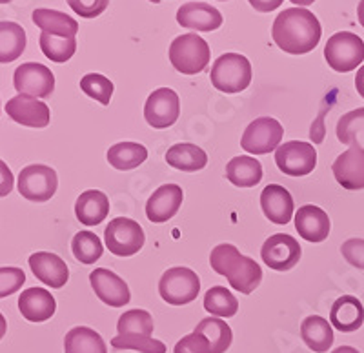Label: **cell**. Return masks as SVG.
<instances>
[{
    "mask_svg": "<svg viewBox=\"0 0 364 353\" xmlns=\"http://www.w3.org/2000/svg\"><path fill=\"white\" fill-rule=\"evenodd\" d=\"M323 35L321 22L306 8H290L279 13L272 28V37L282 51L304 55L315 50Z\"/></svg>",
    "mask_w": 364,
    "mask_h": 353,
    "instance_id": "1",
    "label": "cell"
},
{
    "mask_svg": "<svg viewBox=\"0 0 364 353\" xmlns=\"http://www.w3.org/2000/svg\"><path fill=\"white\" fill-rule=\"evenodd\" d=\"M210 79L215 89L228 95L245 92L252 84V64L245 55H220L211 66Z\"/></svg>",
    "mask_w": 364,
    "mask_h": 353,
    "instance_id": "2",
    "label": "cell"
},
{
    "mask_svg": "<svg viewBox=\"0 0 364 353\" xmlns=\"http://www.w3.org/2000/svg\"><path fill=\"white\" fill-rule=\"evenodd\" d=\"M211 50L200 35L188 33L175 38L170 46V63L182 75H197L210 64Z\"/></svg>",
    "mask_w": 364,
    "mask_h": 353,
    "instance_id": "3",
    "label": "cell"
},
{
    "mask_svg": "<svg viewBox=\"0 0 364 353\" xmlns=\"http://www.w3.org/2000/svg\"><path fill=\"white\" fill-rule=\"evenodd\" d=\"M324 58L328 66L339 73L357 70L364 63V42L359 35L339 31L328 38L324 46Z\"/></svg>",
    "mask_w": 364,
    "mask_h": 353,
    "instance_id": "4",
    "label": "cell"
},
{
    "mask_svg": "<svg viewBox=\"0 0 364 353\" xmlns=\"http://www.w3.org/2000/svg\"><path fill=\"white\" fill-rule=\"evenodd\" d=\"M200 291V278L193 270L175 266L166 270L159 281V293L162 300L171 306H184L197 299Z\"/></svg>",
    "mask_w": 364,
    "mask_h": 353,
    "instance_id": "5",
    "label": "cell"
},
{
    "mask_svg": "<svg viewBox=\"0 0 364 353\" xmlns=\"http://www.w3.org/2000/svg\"><path fill=\"white\" fill-rule=\"evenodd\" d=\"M104 241L109 254L117 257H132L139 254L146 242L142 226L128 217H117L104 229Z\"/></svg>",
    "mask_w": 364,
    "mask_h": 353,
    "instance_id": "6",
    "label": "cell"
},
{
    "mask_svg": "<svg viewBox=\"0 0 364 353\" xmlns=\"http://www.w3.org/2000/svg\"><path fill=\"white\" fill-rule=\"evenodd\" d=\"M284 137V128L277 119L272 116H259L253 122H250L245 129L240 146L242 150L252 155H266L269 151H275L281 146Z\"/></svg>",
    "mask_w": 364,
    "mask_h": 353,
    "instance_id": "7",
    "label": "cell"
},
{
    "mask_svg": "<svg viewBox=\"0 0 364 353\" xmlns=\"http://www.w3.org/2000/svg\"><path fill=\"white\" fill-rule=\"evenodd\" d=\"M57 171L44 164L26 166L18 175V193L31 202H46L57 193Z\"/></svg>",
    "mask_w": 364,
    "mask_h": 353,
    "instance_id": "8",
    "label": "cell"
},
{
    "mask_svg": "<svg viewBox=\"0 0 364 353\" xmlns=\"http://www.w3.org/2000/svg\"><path fill=\"white\" fill-rule=\"evenodd\" d=\"M275 164L284 175L304 177L317 166V151L310 142H284L275 150Z\"/></svg>",
    "mask_w": 364,
    "mask_h": 353,
    "instance_id": "9",
    "label": "cell"
},
{
    "mask_svg": "<svg viewBox=\"0 0 364 353\" xmlns=\"http://www.w3.org/2000/svg\"><path fill=\"white\" fill-rule=\"evenodd\" d=\"M13 86L18 92V95L48 99L55 92V75L44 64L26 63L15 70Z\"/></svg>",
    "mask_w": 364,
    "mask_h": 353,
    "instance_id": "10",
    "label": "cell"
},
{
    "mask_svg": "<svg viewBox=\"0 0 364 353\" xmlns=\"http://www.w3.org/2000/svg\"><path fill=\"white\" fill-rule=\"evenodd\" d=\"M181 115V100L171 87H159L149 93L144 104V119L151 128L166 129L173 126Z\"/></svg>",
    "mask_w": 364,
    "mask_h": 353,
    "instance_id": "11",
    "label": "cell"
},
{
    "mask_svg": "<svg viewBox=\"0 0 364 353\" xmlns=\"http://www.w3.org/2000/svg\"><path fill=\"white\" fill-rule=\"evenodd\" d=\"M302 248L297 239L286 233H275L266 239L261 248V257L266 266L275 271H288L301 261Z\"/></svg>",
    "mask_w": 364,
    "mask_h": 353,
    "instance_id": "12",
    "label": "cell"
},
{
    "mask_svg": "<svg viewBox=\"0 0 364 353\" xmlns=\"http://www.w3.org/2000/svg\"><path fill=\"white\" fill-rule=\"evenodd\" d=\"M337 183L350 191L364 190V148L359 142H353L344 153L336 158L331 166Z\"/></svg>",
    "mask_w": 364,
    "mask_h": 353,
    "instance_id": "13",
    "label": "cell"
},
{
    "mask_svg": "<svg viewBox=\"0 0 364 353\" xmlns=\"http://www.w3.org/2000/svg\"><path fill=\"white\" fill-rule=\"evenodd\" d=\"M90 283L95 295L108 306L122 308L132 300V293H129V288L124 283V278H120L112 270L97 268L90 273Z\"/></svg>",
    "mask_w": 364,
    "mask_h": 353,
    "instance_id": "14",
    "label": "cell"
},
{
    "mask_svg": "<svg viewBox=\"0 0 364 353\" xmlns=\"http://www.w3.org/2000/svg\"><path fill=\"white\" fill-rule=\"evenodd\" d=\"M6 113L11 116L13 122L28 128H46L51 121L50 108L41 99L28 95H17L8 100Z\"/></svg>",
    "mask_w": 364,
    "mask_h": 353,
    "instance_id": "15",
    "label": "cell"
},
{
    "mask_svg": "<svg viewBox=\"0 0 364 353\" xmlns=\"http://www.w3.org/2000/svg\"><path fill=\"white\" fill-rule=\"evenodd\" d=\"M182 200H184V191L177 184H164L154 191V195L149 197L146 202V217L154 224H162L168 222L177 215L181 210Z\"/></svg>",
    "mask_w": 364,
    "mask_h": 353,
    "instance_id": "16",
    "label": "cell"
},
{
    "mask_svg": "<svg viewBox=\"0 0 364 353\" xmlns=\"http://www.w3.org/2000/svg\"><path fill=\"white\" fill-rule=\"evenodd\" d=\"M224 277L228 278V283L233 290L250 295L262 283V268L253 259L240 255L239 251V254L233 255V259L228 264Z\"/></svg>",
    "mask_w": 364,
    "mask_h": 353,
    "instance_id": "17",
    "label": "cell"
},
{
    "mask_svg": "<svg viewBox=\"0 0 364 353\" xmlns=\"http://www.w3.org/2000/svg\"><path fill=\"white\" fill-rule=\"evenodd\" d=\"M295 229L301 235V239L308 242H323L330 235L331 222L328 213L318 206L306 204L301 206L295 213Z\"/></svg>",
    "mask_w": 364,
    "mask_h": 353,
    "instance_id": "18",
    "label": "cell"
},
{
    "mask_svg": "<svg viewBox=\"0 0 364 353\" xmlns=\"http://www.w3.org/2000/svg\"><path fill=\"white\" fill-rule=\"evenodd\" d=\"M261 208L269 222L284 226L294 217V197L281 184H269L261 193Z\"/></svg>",
    "mask_w": 364,
    "mask_h": 353,
    "instance_id": "19",
    "label": "cell"
},
{
    "mask_svg": "<svg viewBox=\"0 0 364 353\" xmlns=\"http://www.w3.org/2000/svg\"><path fill=\"white\" fill-rule=\"evenodd\" d=\"M178 26L193 31H215L223 24V15L206 2H186L177 11Z\"/></svg>",
    "mask_w": 364,
    "mask_h": 353,
    "instance_id": "20",
    "label": "cell"
},
{
    "mask_svg": "<svg viewBox=\"0 0 364 353\" xmlns=\"http://www.w3.org/2000/svg\"><path fill=\"white\" fill-rule=\"evenodd\" d=\"M29 268L41 283L55 288V290L63 288L70 278V270H68L66 262L58 255L50 254V251H37V254L31 255Z\"/></svg>",
    "mask_w": 364,
    "mask_h": 353,
    "instance_id": "21",
    "label": "cell"
},
{
    "mask_svg": "<svg viewBox=\"0 0 364 353\" xmlns=\"http://www.w3.org/2000/svg\"><path fill=\"white\" fill-rule=\"evenodd\" d=\"M18 310L29 322H44L55 315L57 303L55 297L44 288H28L18 297Z\"/></svg>",
    "mask_w": 364,
    "mask_h": 353,
    "instance_id": "22",
    "label": "cell"
},
{
    "mask_svg": "<svg viewBox=\"0 0 364 353\" xmlns=\"http://www.w3.org/2000/svg\"><path fill=\"white\" fill-rule=\"evenodd\" d=\"M330 325L343 333L357 332L364 325V306L357 297L343 295L333 303Z\"/></svg>",
    "mask_w": 364,
    "mask_h": 353,
    "instance_id": "23",
    "label": "cell"
},
{
    "mask_svg": "<svg viewBox=\"0 0 364 353\" xmlns=\"http://www.w3.org/2000/svg\"><path fill=\"white\" fill-rule=\"evenodd\" d=\"M109 213V199L100 190H87L80 193L75 202V215L84 226L102 224Z\"/></svg>",
    "mask_w": 364,
    "mask_h": 353,
    "instance_id": "24",
    "label": "cell"
},
{
    "mask_svg": "<svg viewBox=\"0 0 364 353\" xmlns=\"http://www.w3.org/2000/svg\"><path fill=\"white\" fill-rule=\"evenodd\" d=\"M301 337L304 344L315 353H326L336 341L333 326L321 315H310L302 320Z\"/></svg>",
    "mask_w": 364,
    "mask_h": 353,
    "instance_id": "25",
    "label": "cell"
},
{
    "mask_svg": "<svg viewBox=\"0 0 364 353\" xmlns=\"http://www.w3.org/2000/svg\"><path fill=\"white\" fill-rule=\"evenodd\" d=\"M226 179L237 188H253L262 180V164L255 157L239 155L226 164Z\"/></svg>",
    "mask_w": 364,
    "mask_h": 353,
    "instance_id": "26",
    "label": "cell"
},
{
    "mask_svg": "<svg viewBox=\"0 0 364 353\" xmlns=\"http://www.w3.org/2000/svg\"><path fill=\"white\" fill-rule=\"evenodd\" d=\"M166 163L168 166L181 171H200L206 168L208 155L203 148L190 142H181V144L171 146L166 151Z\"/></svg>",
    "mask_w": 364,
    "mask_h": 353,
    "instance_id": "27",
    "label": "cell"
},
{
    "mask_svg": "<svg viewBox=\"0 0 364 353\" xmlns=\"http://www.w3.org/2000/svg\"><path fill=\"white\" fill-rule=\"evenodd\" d=\"M33 22L42 29V33L57 35V37H75L79 31V22L57 9H35Z\"/></svg>",
    "mask_w": 364,
    "mask_h": 353,
    "instance_id": "28",
    "label": "cell"
},
{
    "mask_svg": "<svg viewBox=\"0 0 364 353\" xmlns=\"http://www.w3.org/2000/svg\"><path fill=\"white\" fill-rule=\"evenodd\" d=\"M64 353H108V346L95 330L75 326L64 337Z\"/></svg>",
    "mask_w": 364,
    "mask_h": 353,
    "instance_id": "29",
    "label": "cell"
},
{
    "mask_svg": "<svg viewBox=\"0 0 364 353\" xmlns=\"http://www.w3.org/2000/svg\"><path fill=\"white\" fill-rule=\"evenodd\" d=\"M106 158H108L109 166H113L115 170L129 171L146 163L148 150H146V146L139 144V142H119L109 148Z\"/></svg>",
    "mask_w": 364,
    "mask_h": 353,
    "instance_id": "30",
    "label": "cell"
},
{
    "mask_svg": "<svg viewBox=\"0 0 364 353\" xmlns=\"http://www.w3.org/2000/svg\"><path fill=\"white\" fill-rule=\"evenodd\" d=\"M26 50V31L17 22H0V64L17 60Z\"/></svg>",
    "mask_w": 364,
    "mask_h": 353,
    "instance_id": "31",
    "label": "cell"
},
{
    "mask_svg": "<svg viewBox=\"0 0 364 353\" xmlns=\"http://www.w3.org/2000/svg\"><path fill=\"white\" fill-rule=\"evenodd\" d=\"M193 332H199L210 341L211 353H224L233 341L232 328L219 317H206L195 326Z\"/></svg>",
    "mask_w": 364,
    "mask_h": 353,
    "instance_id": "32",
    "label": "cell"
},
{
    "mask_svg": "<svg viewBox=\"0 0 364 353\" xmlns=\"http://www.w3.org/2000/svg\"><path fill=\"white\" fill-rule=\"evenodd\" d=\"M204 308L211 317L230 319L239 312V300L224 286H213L204 295Z\"/></svg>",
    "mask_w": 364,
    "mask_h": 353,
    "instance_id": "33",
    "label": "cell"
},
{
    "mask_svg": "<svg viewBox=\"0 0 364 353\" xmlns=\"http://www.w3.org/2000/svg\"><path fill=\"white\" fill-rule=\"evenodd\" d=\"M155 328L154 317L146 310H129L119 317L117 332L128 337H151Z\"/></svg>",
    "mask_w": 364,
    "mask_h": 353,
    "instance_id": "34",
    "label": "cell"
},
{
    "mask_svg": "<svg viewBox=\"0 0 364 353\" xmlns=\"http://www.w3.org/2000/svg\"><path fill=\"white\" fill-rule=\"evenodd\" d=\"M38 42H41L42 53L50 58L51 63L57 64L68 63L77 51V38L75 37H57V35L42 33Z\"/></svg>",
    "mask_w": 364,
    "mask_h": 353,
    "instance_id": "35",
    "label": "cell"
},
{
    "mask_svg": "<svg viewBox=\"0 0 364 353\" xmlns=\"http://www.w3.org/2000/svg\"><path fill=\"white\" fill-rule=\"evenodd\" d=\"M75 259L82 264H95L104 254V246L93 232H79L71 241Z\"/></svg>",
    "mask_w": 364,
    "mask_h": 353,
    "instance_id": "36",
    "label": "cell"
},
{
    "mask_svg": "<svg viewBox=\"0 0 364 353\" xmlns=\"http://www.w3.org/2000/svg\"><path fill=\"white\" fill-rule=\"evenodd\" d=\"M80 89L90 99L97 100L102 106H108L113 97V82L100 73H87L80 79Z\"/></svg>",
    "mask_w": 364,
    "mask_h": 353,
    "instance_id": "37",
    "label": "cell"
},
{
    "mask_svg": "<svg viewBox=\"0 0 364 353\" xmlns=\"http://www.w3.org/2000/svg\"><path fill=\"white\" fill-rule=\"evenodd\" d=\"M112 348L135 349L141 353H166V344L154 337H128L117 335L112 339Z\"/></svg>",
    "mask_w": 364,
    "mask_h": 353,
    "instance_id": "38",
    "label": "cell"
},
{
    "mask_svg": "<svg viewBox=\"0 0 364 353\" xmlns=\"http://www.w3.org/2000/svg\"><path fill=\"white\" fill-rule=\"evenodd\" d=\"M359 129H364V108H357L341 116L337 122V139L343 144L352 146Z\"/></svg>",
    "mask_w": 364,
    "mask_h": 353,
    "instance_id": "39",
    "label": "cell"
},
{
    "mask_svg": "<svg viewBox=\"0 0 364 353\" xmlns=\"http://www.w3.org/2000/svg\"><path fill=\"white\" fill-rule=\"evenodd\" d=\"M26 283V273L21 268H0V299L17 293Z\"/></svg>",
    "mask_w": 364,
    "mask_h": 353,
    "instance_id": "40",
    "label": "cell"
},
{
    "mask_svg": "<svg viewBox=\"0 0 364 353\" xmlns=\"http://www.w3.org/2000/svg\"><path fill=\"white\" fill-rule=\"evenodd\" d=\"M173 353H211V346L203 333L191 332L175 344Z\"/></svg>",
    "mask_w": 364,
    "mask_h": 353,
    "instance_id": "41",
    "label": "cell"
},
{
    "mask_svg": "<svg viewBox=\"0 0 364 353\" xmlns=\"http://www.w3.org/2000/svg\"><path fill=\"white\" fill-rule=\"evenodd\" d=\"M108 4L109 0H68V6L82 18L99 17L106 11Z\"/></svg>",
    "mask_w": 364,
    "mask_h": 353,
    "instance_id": "42",
    "label": "cell"
},
{
    "mask_svg": "<svg viewBox=\"0 0 364 353\" xmlns=\"http://www.w3.org/2000/svg\"><path fill=\"white\" fill-rule=\"evenodd\" d=\"M341 254L357 270H364V239H348L341 246Z\"/></svg>",
    "mask_w": 364,
    "mask_h": 353,
    "instance_id": "43",
    "label": "cell"
},
{
    "mask_svg": "<svg viewBox=\"0 0 364 353\" xmlns=\"http://www.w3.org/2000/svg\"><path fill=\"white\" fill-rule=\"evenodd\" d=\"M13 183H15V179H13L11 170L6 166V163L0 161V197H6L11 193Z\"/></svg>",
    "mask_w": 364,
    "mask_h": 353,
    "instance_id": "44",
    "label": "cell"
},
{
    "mask_svg": "<svg viewBox=\"0 0 364 353\" xmlns=\"http://www.w3.org/2000/svg\"><path fill=\"white\" fill-rule=\"evenodd\" d=\"M248 2L252 4L253 9L262 13L273 11V9H277L282 4V0H248Z\"/></svg>",
    "mask_w": 364,
    "mask_h": 353,
    "instance_id": "45",
    "label": "cell"
},
{
    "mask_svg": "<svg viewBox=\"0 0 364 353\" xmlns=\"http://www.w3.org/2000/svg\"><path fill=\"white\" fill-rule=\"evenodd\" d=\"M355 87L357 93L364 99V64L357 70V77H355Z\"/></svg>",
    "mask_w": 364,
    "mask_h": 353,
    "instance_id": "46",
    "label": "cell"
},
{
    "mask_svg": "<svg viewBox=\"0 0 364 353\" xmlns=\"http://www.w3.org/2000/svg\"><path fill=\"white\" fill-rule=\"evenodd\" d=\"M357 18H359V24L364 28V0H360L359 6H357Z\"/></svg>",
    "mask_w": 364,
    "mask_h": 353,
    "instance_id": "47",
    "label": "cell"
},
{
    "mask_svg": "<svg viewBox=\"0 0 364 353\" xmlns=\"http://www.w3.org/2000/svg\"><path fill=\"white\" fill-rule=\"evenodd\" d=\"M331 353H360V352L357 348H353V346H341V348L333 349Z\"/></svg>",
    "mask_w": 364,
    "mask_h": 353,
    "instance_id": "48",
    "label": "cell"
},
{
    "mask_svg": "<svg viewBox=\"0 0 364 353\" xmlns=\"http://www.w3.org/2000/svg\"><path fill=\"white\" fill-rule=\"evenodd\" d=\"M6 330H8V325H6L4 315H2V313H0V339H2V337L6 335Z\"/></svg>",
    "mask_w": 364,
    "mask_h": 353,
    "instance_id": "49",
    "label": "cell"
},
{
    "mask_svg": "<svg viewBox=\"0 0 364 353\" xmlns=\"http://www.w3.org/2000/svg\"><path fill=\"white\" fill-rule=\"evenodd\" d=\"M290 2L295 6H311L315 0H290Z\"/></svg>",
    "mask_w": 364,
    "mask_h": 353,
    "instance_id": "50",
    "label": "cell"
},
{
    "mask_svg": "<svg viewBox=\"0 0 364 353\" xmlns=\"http://www.w3.org/2000/svg\"><path fill=\"white\" fill-rule=\"evenodd\" d=\"M8 2H11V0H0V4H8Z\"/></svg>",
    "mask_w": 364,
    "mask_h": 353,
    "instance_id": "51",
    "label": "cell"
}]
</instances>
